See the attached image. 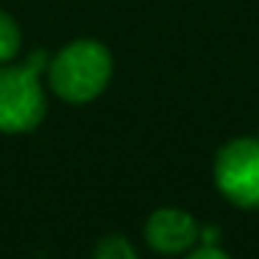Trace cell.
Listing matches in <instances>:
<instances>
[{
	"label": "cell",
	"mask_w": 259,
	"mask_h": 259,
	"mask_svg": "<svg viewBox=\"0 0 259 259\" xmlns=\"http://www.w3.org/2000/svg\"><path fill=\"white\" fill-rule=\"evenodd\" d=\"M201 226L190 212L162 206L145 220V242L162 256H181L198 245Z\"/></svg>",
	"instance_id": "cell-4"
},
{
	"label": "cell",
	"mask_w": 259,
	"mask_h": 259,
	"mask_svg": "<svg viewBox=\"0 0 259 259\" xmlns=\"http://www.w3.org/2000/svg\"><path fill=\"white\" fill-rule=\"evenodd\" d=\"M92 259H140V253L123 234H106L103 240H98Z\"/></svg>",
	"instance_id": "cell-6"
},
{
	"label": "cell",
	"mask_w": 259,
	"mask_h": 259,
	"mask_svg": "<svg viewBox=\"0 0 259 259\" xmlns=\"http://www.w3.org/2000/svg\"><path fill=\"white\" fill-rule=\"evenodd\" d=\"M20 51H23V31L12 14L0 9V64L14 62Z\"/></svg>",
	"instance_id": "cell-5"
},
{
	"label": "cell",
	"mask_w": 259,
	"mask_h": 259,
	"mask_svg": "<svg viewBox=\"0 0 259 259\" xmlns=\"http://www.w3.org/2000/svg\"><path fill=\"white\" fill-rule=\"evenodd\" d=\"M48 87L64 103H92L114 75V59L98 39H73L48 62Z\"/></svg>",
	"instance_id": "cell-1"
},
{
	"label": "cell",
	"mask_w": 259,
	"mask_h": 259,
	"mask_svg": "<svg viewBox=\"0 0 259 259\" xmlns=\"http://www.w3.org/2000/svg\"><path fill=\"white\" fill-rule=\"evenodd\" d=\"M184 259H231V256L226 251H220V245H198L192 251H187Z\"/></svg>",
	"instance_id": "cell-7"
},
{
	"label": "cell",
	"mask_w": 259,
	"mask_h": 259,
	"mask_svg": "<svg viewBox=\"0 0 259 259\" xmlns=\"http://www.w3.org/2000/svg\"><path fill=\"white\" fill-rule=\"evenodd\" d=\"M48 114L42 75L28 64H0V134H28Z\"/></svg>",
	"instance_id": "cell-2"
},
{
	"label": "cell",
	"mask_w": 259,
	"mask_h": 259,
	"mask_svg": "<svg viewBox=\"0 0 259 259\" xmlns=\"http://www.w3.org/2000/svg\"><path fill=\"white\" fill-rule=\"evenodd\" d=\"M214 184L234 206L259 209V137H237L220 148Z\"/></svg>",
	"instance_id": "cell-3"
}]
</instances>
